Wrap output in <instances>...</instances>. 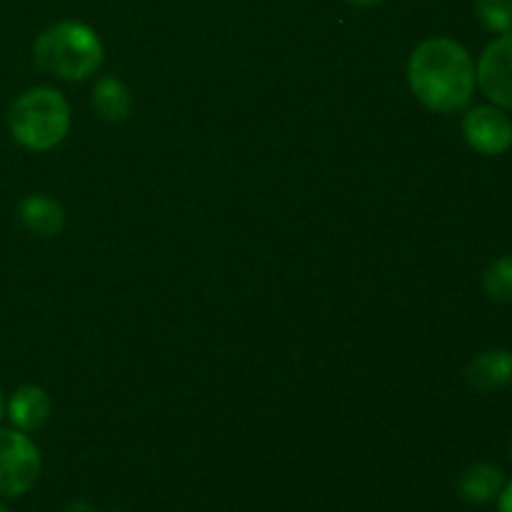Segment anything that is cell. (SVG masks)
Returning a JSON list of instances; mask_svg holds the SVG:
<instances>
[{
  "mask_svg": "<svg viewBox=\"0 0 512 512\" xmlns=\"http://www.w3.org/2000/svg\"><path fill=\"white\" fill-rule=\"evenodd\" d=\"M413 93L435 113H458L475 90V65L468 50L450 38H430L413 50L408 63Z\"/></svg>",
  "mask_w": 512,
  "mask_h": 512,
  "instance_id": "6da1fadb",
  "label": "cell"
},
{
  "mask_svg": "<svg viewBox=\"0 0 512 512\" xmlns=\"http://www.w3.org/2000/svg\"><path fill=\"white\" fill-rule=\"evenodd\" d=\"M35 60L55 78L85 80L103 65V43L85 23L63 20L35 40Z\"/></svg>",
  "mask_w": 512,
  "mask_h": 512,
  "instance_id": "7a4b0ae2",
  "label": "cell"
},
{
  "mask_svg": "<svg viewBox=\"0 0 512 512\" xmlns=\"http://www.w3.org/2000/svg\"><path fill=\"white\" fill-rule=\"evenodd\" d=\"M13 138L28 150H50L63 143L70 128V108L53 88H30L8 115Z\"/></svg>",
  "mask_w": 512,
  "mask_h": 512,
  "instance_id": "3957f363",
  "label": "cell"
},
{
  "mask_svg": "<svg viewBox=\"0 0 512 512\" xmlns=\"http://www.w3.org/2000/svg\"><path fill=\"white\" fill-rule=\"evenodd\" d=\"M40 475V453L23 430H0V498H18Z\"/></svg>",
  "mask_w": 512,
  "mask_h": 512,
  "instance_id": "277c9868",
  "label": "cell"
},
{
  "mask_svg": "<svg viewBox=\"0 0 512 512\" xmlns=\"http://www.w3.org/2000/svg\"><path fill=\"white\" fill-rule=\"evenodd\" d=\"M478 80L483 93L500 108L512 110V30L503 33L480 55Z\"/></svg>",
  "mask_w": 512,
  "mask_h": 512,
  "instance_id": "5b68a950",
  "label": "cell"
},
{
  "mask_svg": "<svg viewBox=\"0 0 512 512\" xmlns=\"http://www.w3.org/2000/svg\"><path fill=\"white\" fill-rule=\"evenodd\" d=\"M463 133L470 148L483 155H500L512 145V120L503 110L480 105L463 120Z\"/></svg>",
  "mask_w": 512,
  "mask_h": 512,
  "instance_id": "8992f818",
  "label": "cell"
},
{
  "mask_svg": "<svg viewBox=\"0 0 512 512\" xmlns=\"http://www.w3.org/2000/svg\"><path fill=\"white\" fill-rule=\"evenodd\" d=\"M50 415V398L38 385H23L13 393L8 403V418L23 433L43 428Z\"/></svg>",
  "mask_w": 512,
  "mask_h": 512,
  "instance_id": "52a82bcc",
  "label": "cell"
},
{
  "mask_svg": "<svg viewBox=\"0 0 512 512\" xmlns=\"http://www.w3.org/2000/svg\"><path fill=\"white\" fill-rule=\"evenodd\" d=\"M468 380L480 393H493L505 388L512 380V353L510 350H488L470 360Z\"/></svg>",
  "mask_w": 512,
  "mask_h": 512,
  "instance_id": "ba28073f",
  "label": "cell"
},
{
  "mask_svg": "<svg viewBox=\"0 0 512 512\" xmlns=\"http://www.w3.org/2000/svg\"><path fill=\"white\" fill-rule=\"evenodd\" d=\"M18 213L25 228L35 235H43V238H53L65 225L63 205L48 195H30L20 203Z\"/></svg>",
  "mask_w": 512,
  "mask_h": 512,
  "instance_id": "9c48e42d",
  "label": "cell"
},
{
  "mask_svg": "<svg viewBox=\"0 0 512 512\" xmlns=\"http://www.w3.org/2000/svg\"><path fill=\"white\" fill-rule=\"evenodd\" d=\"M505 488V478L495 465L478 463L470 465L463 475H460L458 490L468 503H488L495 495H500V490Z\"/></svg>",
  "mask_w": 512,
  "mask_h": 512,
  "instance_id": "30bf717a",
  "label": "cell"
},
{
  "mask_svg": "<svg viewBox=\"0 0 512 512\" xmlns=\"http://www.w3.org/2000/svg\"><path fill=\"white\" fill-rule=\"evenodd\" d=\"M93 105L100 113V118L110 120V123H120L130 115L133 108V98H130V90L120 83L118 78H100L93 88Z\"/></svg>",
  "mask_w": 512,
  "mask_h": 512,
  "instance_id": "8fae6325",
  "label": "cell"
},
{
  "mask_svg": "<svg viewBox=\"0 0 512 512\" xmlns=\"http://www.w3.org/2000/svg\"><path fill=\"white\" fill-rule=\"evenodd\" d=\"M478 20L493 33L512 30V0H475Z\"/></svg>",
  "mask_w": 512,
  "mask_h": 512,
  "instance_id": "7c38bea8",
  "label": "cell"
},
{
  "mask_svg": "<svg viewBox=\"0 0 512 512\" xmlns=\"http://www.w3.org/2000/svg\"><path fill=\"white\" fill-rule=\"evenodd\" d=\"M485 290L490 298L500 300V303H512V255L495 260L488 270H485Z\"/></svg>",
  "mask_w": 512,
  "mask_h": 512,
  "instance_id": "4fadbf2b",
  "label": "cell"
},
{
  "mask_svg": "<svg viewBox=\"0 0 512 512\" xmlns=\"http://www.w3.org/2000/svg\"><path fill=\"white\" fill-rule=\"evenodd\" d=\"M498 512H512V483L505 485L503 490H500V505H498Z\"/></svg>",
  "mask_w": 512,
  "mask_h": 512,
  "instance_id": "5bb4252c",
  "label": "cell"
},
{
  "mask_svg": "<svg viewBox=\"0 0 512 512\" xmlns=\"http://www.w3.org/2000/svg\"><path fill=\"white\" fill-rule=\"evenodd\" d=\"M348 3H353V5H365V8H368V5H378V3H383V0H348Z\"/></svg>",
  "mask_w": 512,
  "mask_h": 512,
  "instance_id": "9a60e30c",
  "label": "cell"
},
{
  "mask_svg": "<svg viewBox=\"0 0 512 512\" xmlns=\"http://www.w3.org/2000/svg\"><path fill=\"white\" fill-rule=\"evenodd\" d=\"M5 415V400H3V393H0V420H3Z\"/></svg>",
  "mask_w": 512,
  "mask_h": 512,
  "instance_id": "2e32d148",
  "label": "cell"
},
{
  "mask_svg": "<svg viewBox=\"0 0 512 512\" xmlns=\"http://www.w3.org/2000/svg\"><path fill=\"white\" fill-rule=\"evenodd\" d=\"M0 512H10L8 508H5V505H0Z\"/></svg>",
  "mask_w": 512,
  "mask_h": 512,
  "instance_id": "e0dca14e",
  "label": "cell"
}]
</instances>
